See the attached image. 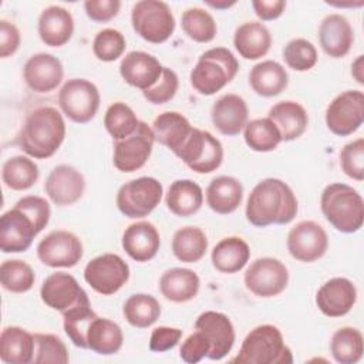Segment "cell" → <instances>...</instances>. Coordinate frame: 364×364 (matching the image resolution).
Masks as SVG:
<instances>
[{
	"instance_id": "obj_25",
	"label": "cell",
	"mask_w": 364,
	"mask_h": 364,
	"mask_svg": "<svg viewBox=\"0 0 364 364\" xmlns=\"http://www.w3.org/2000/svg\"><path fill=\"white\" fill-rule=\"evenodd\" d=\"M161 246V236L156 228L146 220L131 223L122 233V249L135 262L154 259Z\"/></svg>"
},
{
	"instance_id": "obj_21",
	"label": "cell",
	"mask_w": 364,
	"mask_h": 364,
	"mask_svg": "<svg viewBox=\"0 0 364 364\" xmlns=\"http://www.w3.org/2000/svg\"><path fill=\"white\" fill-rule=\"evenodd\" d=\"M357 301V289L346 277H333L317 290L316 304L327 317L346 316Z\"/></svg>"
},
{
	"instance_id": "obj_18",
	"label": "cell",
	"mask_w": 364,
	"mask_h": 364,
	"mask_svg": "<svg viewBox=\"0 0 364 364\" xmlns=\"http://www.w3.org/2000/svg\"><path fill=\"white\" fill-rule=\"evenodd\" d=\"M43 303L61 314L88 297L77 279L65 272H55L47 276L40 289Z\"/></svg>"
},
{
	"instance_id": "obj_22",
	"label": "cell",
	"mask_w": 364,
	"mask_h": 364,
	"mask_svg": "<svg viewBox=\"0 0 364 364\" xmlns=\"http://www.w3.org/2000/svg\"><path fill=\"white\" fill-rule=\"evenodd\" d=\"M318 41L328 57L343 58L351 50L354 30L344 16L333 13L326 16L320 23Z\"/></svg>"
},
{
	"instance_id": "obj_13",
	"label": "cell",
	"mask_w": 364,
	"mask_h": 364,
	"mask_svg": "<svg viewBox=\"0 0 364 364\" xmlns=\"http://www.w3.org/2000/svg\"><path fill=\"white\" fill-rule=\"evenodd\" d=\"M155 136L152 128L146 122L139 121L134 134L124 139L114 141V166L124 173L141 169L152 154Z\"/></svg>"
},
{
	"instance_id": "obj_43",
	"label": "cell",
	"mask_w": 364,
	"mask_h": 364,
	"mask_svg": "<svg viewBox=\"0 0 364 364\" xmlns=\"http://www.w3.org/2000/svg\"><path fill=\"white\" fill-rule=\"evenodd\" d=\"M183 33L196 43H209L216 37L218 26L209 11L200 7H191L182 13Z\"/></svg>"
},
{
	"instance_id": "obj_46",
	"label": "cell",
	"mask_w": 364,
	"mask_h": 364,
	"mask_svg": "<svg viewBox=\"0 0 364 364\" xmlns=\"http://www.w3.org/2000/svg\"><path fill=\"white\" fill-rule=\"evenodd\" d=\"M34 358L36 364H67L70 361L68 350L64 341L51 333L34 334Z\"/></svg>"
},
{
	"instance_id": "obj_3",
	"label": "cell",
	"mask_w": 364,
	"mask_h": 364,
	"mask_svg": "<svg viewBox=\"0 0 364 364\" xmlns=\"http://www.w3.org/2000/svg\"><path fill=\"white\" fill-rule=\"evenodd\" d=\"M321 213L341 233H354L364 222V200L350 185L334 182L327 185L320 196Z\"/></svg>"
},
{
	"instance_id": "obj_26",
	"label": "cell",
	"mask_w": 364,
	"mask_h": 364,
	"mask_svg": "<svg viewBox=\"0 0 364 364\" xmlns=\"http://www.w3.org/2000/svg\"><path fill=\"white\" fill-rule=\"evenodd\" d=\"M37 31L46 46L61 47L67 44L73 37V14L61 6H48L41 11L38 17Z\"/></svg>"
},
{
	"instance_id": "obj_12",
	"label": "cell",
	"mask_w": 364,
	"mask_h": 364,
	"mask_svg": "<svg viewBox=\"0 0 364 364\" xmlns=\"http://www.w3.org/2000/svg\"><path fill=\"white\" fill-rule=\"evenodd\" d=\"M243 282L246 289L257 297H274L289 284V270L276 257H259L249 264Z\"/></svg>"
},
{
	"instance_id": "obj_4",
	"label": "cell",
	"mask_w": 364,
	"mask_h": 364,
	"mask_svg": "<svg viewBox=\"0 0 364 364\" xmlns=\"http://www.w3.org/2000/svg\"><path fill=\"white\" fill-rule=\"evenodd\" d=\"M232 363L290 364L293 363V355L284 343L282 331L273 324H262L247 333Z\"/></svg>"
},
{
	"instance_id": "obj_33",
	"label": "cell",
	"mask_w": 364,
	"mask_h": 364,
	"mask_svg": "<svg viewBox=\"0 0 364 364\" xmlns=\"http://www.w3.org/2000/svg\"><path fill=\"white\" fill-rule=\"evenodd\" d=\"M34 334L23 327L9 326L0 334V358L7 364H28L34 358Z\"/></svg>"
},
{
	"instance_id": "obj_31",
	"label": "cell",
	"mask_w": 364,
	"mask_h": 364,
	"mask_svg": "<svg viewBox=\"0 0 364 364\" xmlns=\"http://www.w3.org/2000/svg\"><path fill=\"white\" fill-rule=\"evenodd\" d=\"M242 199L243 185L235 176H216L206 188V203L219 215H229L235 212L240 206Z\"/></svg>"
},
{
	"instance_id": "obj_50",
	"label": "cell",
	"mask_w": 364,
	"mask_h": 364,
	"mask_svg": "<svg viewBox=\"0 0 364 364\" xmlns=\"http://www.w3.org/2000/svg\"><path fill=\"white\" fill-rule=\"evenodd\" d=\"M178 87L179 78L176 73L169 67H164L159 80L151 88L142 91V95L148 102L154 105H161L169 102L175 97Z\"/></svg>"
},
{
	"instance_id": "obj_41",
	"label": "cell",
	"mask_w": 364,
	"mask_h": 364,
	"mask_svg": "<svg viewBox=\"0 0 364 364\" xmlns=\"http://www.w3.org/2000/svg\"><path fill=\"white\" fill-rule=\"evenodd\" d=\"M97 313L91 307L88 297L63 313V326L68 338L75 347L87 348V331Z\"/></svg>"
},
{
	"instance_id": "obj_16",
	"label": "cell",
	"mask_w": 364,
	"mask_h": 364,
	"mask_svg": "<svg viewBox=\"0 0 364 364\" xmlns=\"http://www.w3.org/2000/svg\"><path fill=\"white\" fill-rule=\"evenodd\" d=\"M38 235L33 219L18 206L6 210L0 218V249L3 253L26 252Z\"/></svg>"
},
{
	"instance_id": "obj_53",
	"label": "cell",
	"mask_w": 364,
	"mask_h": 364,
	"mask_svg": "<svg viewBox=\"0 0 364 364\" xmlns=\"http://www.w3.org/2000/svg\"><path fill=\"white\" fill-rule=\"evenodd\" d=\"M121 9L119 0H87L84 10L88 18L95 23H107L112 20Z\"/></svg>"
},
{
	"instance_id": "obj_32",
	"label": "cell",
	"mask_w": 364,
	"mask_h": 364,
	"mask_svg": "<svg viewBox=\"0 0 364 364\" xmlns=\"http://www.w3.org/2000/svg\"><path fill=\"white\" fill-rule=\"evenodd\" d=\"M249 84L260 97H276L287 88L289 74L280 63L264 60L252 67L249 73Z\"/></svg>"
},
{
	"instance_id": "obj_5",
	"label": "cell",
	"mask_w": 364,
	"mask_h": 364,
	"mask_svg": "<svg viewBox=\"0 0 364 364\" xmlns=\"http://www.w3.org/2000/svg\"><path fill=\"white\" fill-rule=\"evenodd\" d=\"M239 71V61L225 47L206 50L191 71V85L200 95H213L229 84Z\"/></svg>"
},
{
	"instance_id": "obj_37",
	"label": "cell",
	"mask_w": 364,
	"mask_h": 364,
	"mask_svg": "<svg viewBox=\"0 0 364 364\" xmlns=\"http://www.w3.org/2000/svg\"><path fill=\"white\" fill-rule=\"evenodd\" d=\"M172 253L183 263L199 262L208 250V237L200 228L183 226L173 233Z\"/></svg>"
},
{
	"instance_id": "obj_45",
	"label": "cell",
	"mask_w": 364,
	"mask_h": 364,
	"mask_svg": "<svg viewBox=\"0 0 364 364\" xmlns=\"http://www.w3.org/2000/svg\"><path fill=\"white\" fill-rule=\"evenodd\" d=\"M139 119L134 109L122 101L111 104L104 115V127L114 141L124 139L135 132Z\"/></svg>"
},
{
	"instance_id": "obj_39",
	"label": "cell",
	"mask_w": 364,
	"mask_h": 364,
	"mask_svg": "<svg viewBox=\"0 0 364 364\" xmlns=\"http://www.w3.org/2000/svg\"><path fill=\"white\" fill-rule=\"evenodd\" d=\"M330 353L340 364H355L364 353L363 334L355 327H341L336 330L330 340Z\"/></svg>"
},
{
	"instance_id": "obj_27",
	"label": "cell",
	"mask_w": 364,
	"mask_h": 364,
	"mask_svg": "<svg viewBox=\"0 0 364 364\" xmlns=\"http://www.w3.org/2000/svg\"><path fill=\"white\" fill-rule=\"evenodd\" d=\"M155 141L171 149L175 155L189 138L193 127L185 115L176 111H165L152 122Z\"/></svg>"
},
{
	"instance_id": "obj_54",
	"label": "cell",
	"mask_w": 364,
	"mask_h": 364,
	"mask_svg": "<svg viewBox=\"0 0 364 364\" xmlns=\"http://www.w3.org/2000/svg\"><path fill=\"white\" fill-rule=\"evenodd\" d=\"M182 337V330L176 327L159 326L152 330L149 337V350L155 353H164L173 348Z\"/></svg>"
},
{
	"instance_id": "obj_34",
	"label": "cell",
	"mask_w": 364,
	"mask_h": 364,
	"mask_svg": "<svg viewBox=\"0 0 364 364\" xmlns=\"http://www.w3.org/2000/svg\"><path fill=\"white\" fill-rule=\"evenodd\" d=\"M250 259L249 245L239 236H228L219 240L210 253L213 267L226 274L240 272Z\"/></svg>"
},
{
	"instance_id": "obj_58",
	"label": "cell",
	"mask_w": 364,
	"mask_h": 364,
	"mask_svg": "<svg viewBox=\"0 0 364 364\" xmlns=\"http://www.w3.org/2000/svg\"><path fill=\"white\" fill-rule=\"evenodd\" d=\"M208 6L213 7V9H219V10H223V9H229L232 6H235L236 3L235 1H206Z\"/></svg>"
},
{
	"instance_id": "obj_17",
	"label": "cell",
	"mask_w": 364,
	"mask_h": 364,
	"mask_svg": "<svg viewBox=\"0 0 364 364\" xmlns=\"http://www.w3.org/2000/svg\"><path fill=\"white\" fill-rule=\"evenodd\" d=\"M195 330L200 331L209 341L210 351L208 358L222 360L226 357L235 344V328L230 318L220 313L208 310L198 316L195 321Z\"/></svg>"
},
{
	"instance_id": "obj_1",
	"label": "cell",
	"mask_w": 364,
	"mask_h": 364,
	"mask_svg": "<svg viewBox=\"0 0 364 364\" xmlns=\"http://www.w3.org/2000/svg\"><path fill=\"white\" fill-rule=\"evenodd\" d=\"M299 210L293 189L282 179L266 178L255 185L245 215L250 225L266 228L269 225H287Z\"/></svg>"
},
{
	"instance_id": "obj_15",
	"label": "cell",
	"mask_w": 364,
	"mask_h": 364,
	"mask_svg": "<svg viewBox=\"0 0 364 364\" xmlns=\"http://www.w3.org/2000/svg\"><path fill=\"white\" fill-rule=\"evenodd\" d=\"M287 250L299 262L311 263L324 256L328 249V236L314 220H301L287 235Z\"/></svg>"
},
{
	"instance_id": "obj_36",
	"label": "cell",
	"mask_w": 364,
	"mask_h": 364,
	"mask_svg": "<svg viewBox=\"0 0 364 364\" xmlns=\"http://www.w3.org/2000/svg\"><path fill=\"white\" fill-rule=\"evenodd\" d=\"M124 344V334L121 327L105 317L97 316L87 331V348L101 354L112 355L117 354Z\"/></svg>"
},
{
	"instance_id": "obj_30",
	"label": "cell",
	"mask_w": 364,
	"mask_h": 364,
	"mask_svg": "<svg viewBox=\"0 0 364 364\" xmlns=\"http://www.w3.org/2000/svg\"><path fill=\"white\" fill-rule=\"evenodd\" d=\"M200 287L199 276L186 267H172L159 279L161 294L172 303H186L196 297Z\"/></svg>"
},
{
	"instance_id": "obj_9",
	"label": "cell",
	"mask_w": 364,
	"mask_h": 364,
	"mask_svg": "<svg viewBox=\"0 0 364 364\" xmlns=\"http://www.w3.org/2000/svg\"><path fill=\"white\" fill-rule=\"evenodd\" d=\"M176 156L196 173H210L223 161L222 142L209 131L193 128Z\"/></svg>"
},
{
	"instance_id": "obj_42",
	"label": "cell",
	"mask_w": 364,
	"mask_h": 364,
	"mask_svg": "<svg viewBox=\"0 0 364 364\" xmlns=\"http://www.w3.org/2000/svg\"><path fill=\"white\" fill-rule=\"evenodd\" d=\"M243 138L246 145L256 152L274 151L282 142L277 127L267 117L249 121L243 128Z\"/></svg>"
},
{
	"instance_id": "obj_6",
	"label": "cell",
	"mask_w": 364,
	"mask_h": 364,
	"mask_svg": "<svg viewBox=\"0 0 364 364\" xmlns=\"http://www.w3.org/2000/svg\"><path fill=\"white\" fill-rule=\"evenodd\" d=\"M131 24L134 31L148 43H165L175 31L171 7L161 0H141L132 6Z\"/></svg>"
},
{
	"instance_id": "obj_14",
	"label": "cell",
	"mask_w": 364,
	"mask_h": 364,
	"mask_svg": "<svg viewBox=\"0 0 364 364\" xmlns=\"http://www.w3.org/2000/svg\"><path fill=\"white\" fill-rule=\"evenodd\" d=\"M84 255L81 239L68 230H53L37 245V257L48 267H73Z\"/></svg>"
},
{
	"instance_id": "obj_2",
	"label": "cell",
	"mask_w": 364,
	"mask_h": 364,
	"mask_svg": "<svg viewBox=\"0 0 364 364\" xmlns=\"http://www.w3.org/2000/svg\"><path fill=\"white\" fill-rule=\"evenodd\" d=\"M65 138V122L54 107H38L28 112L20 132L17 145L31 158L46 159L53 156Z\"/></svg>"
},
{
	"instance_id": "obj_40",
	"label": "cell",
	"mask_w": 364,
	"mask_h": 364,
	"mask_svg": "<svg viewBox=\"0 0 364 364\" xmlns=\"http://www.w3.org/2000/svg\"><path fill=\"white\" fill-rule=\"evenodd\" d=\"M122 314L132 327L148 328L159 318L161 304L151 294L135 293L125 300Z\"/></svg>"
},
{
	"instance_id": "obj_20",
	"label": "cell",
	"mask_w": 364,
	"mask_h": 364,
	"mask_svg": "<svg viewBox=\"0 0 364 364\" xmlns=\"http://www.w3.org/2000/svg\"><path fill=\"white\" fill-rule=\"evenodd\" d=\"M61 61L50 53L33 54L23 67V78L30 90L46 94L54 91L63 81Z\"/></svg>"
},
{
	"instance_id": "obj_28",
	"label": "cell",
	"mask_w": 364,
	"mask_h": 364,
	"mask_svg": "<svg viewBox=\"0 0 364 364\" xmlns=\"http://www.w3.org/2000/svg\"><path fill=\"white\" fill-rule=\"evenodd\" d=\"M233 46L245 60L264 57L272 46V34L260 21H246L235 30Z\"/></svg>"
},
{
	"instance_id": "obj_35",
	"label": "cell",
	"mask_w": 364,
	"mask_h": 364,
	"mask_svg": "<svg viewBox=\"0 0 364 364\" xmlns=\"http://www.w3.org/2000/svg\"><path fill=\"white\" fill-rule=\"evenodd\" d=\"M165 202L173 215L189 218L202 208L203 192L196 182L191 179H178L171 183Z\"/></svg>"
},
{
	"instance_id": "obj_10",
	"label": "cell",
	"mask_w": 364,
	"mask_h": 364,
	"mask_svg": "<svg viewBox=\"0 0 364 364\" xmlns=\"http://www.w3.org/2000/svg\"><path fill=\"white\" fill-rule=\"evenodd\" d=\"M128 263L115 253H102L91 259L84 269V280L102 296L117 293L129 280Z\"/></svg>"
},
{
	"instance_id": "obj_44",
	"label": "cell",
	"mask_w": 364,
	"mask_h": 364,
	"mask_svg": "<svg viewBox=\"0 0 364 364\" xmlns=\"http://www.w3.org/2000/svg\"><path fill=\"white\" fill-rule=\"evenodd\" d=\"M0 282L3 289L10 293H26L34 286L36 274L27 262L10 259L0 266Z\"/></svg>"
},
{
	"instance_id": "obj_49",
	"label": "cell",
	"mask_w": 364,
	"mask_h": 364,
	"mask_svg": "<svg viewBox=\"0 0 364 364\" xmlns=\"http://www.w3.org/2000/svg\"><path fill=\"white\" fill-rule=\"evenodd\" d=\"M341 171L351 179L361 182L364 179V139L357 138L340 151Z\"/></svg>"
},
{
	"instance_id": "obj_47",
	"label": "cell",
	"mask_w": 364,
	"mask_h": 364,
	"mask_svg": "<svg viewBox=\"0 0 364 364\" xmlns=\"http://www.w3.org/2000/svg\"><path fill=\"white\" fill-rule=\"evenodd\" d=\"M283 60L294 71H309L317 63V50L306 38H293L283 48Z\"/></svg>"
},
{
	"instance_id": "obj_8",
	"label": "cell",
	"mask_w": 364,
	"mask_h": 364,
	"mask_svg": "<svg viewBox=\"0 0 364 364\" xmlns=\"http://www.w3.org/2000/svg\"><path fill=\"white\" fill-rule=\"evenodd\" d=\"M101 102L97 85L85 78H71L58 91V107L63 114L77 124L90 122Z\"/></svg>"
},
{
	"instance_id": "obj_29",
	"label": "cell",
	"mask_w": 364,
	"mask_h": 364,
	"mask_svg": "<svg viewBox=\"0 0 364 364\" xmlns=\"http://www.w3.org/2000/svg\"><path fill=\"white\" fill-rule=\"evenodd\" d=\"M267 118L277 127L282 141L300 138L309 125V115L304 107L296 101H280L274 104Z\"/></svg>"
},
{
	"instance_id": "obj_55",
	"label": "cell",
	"mask_w": 364,
	"mask_h": 364,
	"mask_svg": "<svg viewBox=\"0 0 364 364\" xmlns=\"http://www.w3.org/2000/svg\"><path fill=\"white\" fill-rule=\"evenodd\" d=\"M21 43V36L16 24L9 20H0V57L7 58L13 55Z\"/></svg>"
},
{
	"instance_id": "obj_57",
	"label": "cell",
	"mask_w": 364,
	"mask_h": 364,
	"mask_svg": "<svg viewBox=\"0 0 364 364\" xmlns=\"http://www.w3.org/2000/svg\"><path fill=\"white\" fill-rule=\"evenodd\" d=\"M351 75L358 84H364V55H358L351 64Z\"/></svg>"
},
{
	"instance_id": "obj_48",
	"label": "cell",
	"mask_w": 364,
	"mask_h": 364,
	"mask_svg": "<svg viewBox=\"0 0 364 364\" xmlns=\"http://www.w3.org/2000/svg\"><path fill=\"white\" fill-rule=\"evenodd\" d=\"M127 47L125 37L115 28H104L98 31L92 40L94 55L105 63L118 60Z\"/></svg>"
},
{
	"instance_id": "obj_51",
	"label": "cell",
	"mask_w": 364,
	"mask_h": 364,
	"mask_svg": "<svg viewBox=\"0 0 364 364\" xmlns=\"http://www.w3.org/2000/svg\"><path fill=\"white\" fill-rule=\"evenodd\" d=\"M14 205L23 209L33 219L38 233L48 225L50 216H51V208L44 198L37 195H27L18 199Z\"/></svg>"
},
{
	"instance_id": "obj_52",
	"label": "cell",
	"mask_w": 364,
	"mask_h": 364,
	"mask_svg": "<svg viewBox=\"0 0 364 364\" xmlns=\"http://www.w3.org/2000/svg\"><path fill=\"white\" fill-rule=\"evenodd\" d=\"M209 351H210L209 341L205 338V336L200 331L195 330L182 343L179 348V357L188 364H196L205 357H208Z\"/></svg>"
},
{
	"instance_id": "obj_7",
	"label": "cell",
	"mask_w": 364,
	"mask_h": 364,
	"mask_svg": "<svg viewBox=\"0 0 364 364\" xmlns=\"http://www.w3.org/2000/svg\"><path fill=\"white\" fill-rule=\"evenodd\" d=\"M162 183L152 176L131 179L119 186L117 192L118 210L131 219L148 216L161 202Z\"/></svg>"
},
{
	"instance_id": "obj_56",
	"label": "cell",
	"mask_w": 364,
	"mask_h": 364,
	"mask_svg": "<svg viewBox=\"0 0 364 364\" xmlns=\"http://www.w3.org/2000/svg\"><path fill=\"white\" fill-rule=\"evenodd\" d=\"M252 7L255 10V14L262 21H270L279 18L284 9L286 1L284 0H253Z\"/></svg>"
},
{
	"instance_id": "obj_23",
	"label": "cell",
	"mask_w": 364,
	"mask_h": 364,
	"mask_svg": "<svg viewBox=\"0 0 364 364\" xmlns=\"http://www.w3.org/2000/svg\"><path fill=\"white\" fill-rule=\"evenodd\" d=\"M162 65L156 57L145 51H129L121 60L119 74L127 84L142 91L151 88L162 74Z\"/></svg>"
},
{
	"instance_id": "obj_11",
	"label": "cell",
	"mask_w": 364,
	"mask_h": 364,
	"mask_svg": "<svg viewBox=\"0 0 364 364\" xmlns=\"http://www.w3.org/2000/svg\"><path fill=\"white\" fill-rule=\"evenodd\" d=\"M364 121V94L347 90L331 100L326 108V125L338 136L354 134Z\"/></svg>"
},
{
	"instance_id": "obj_19",
	"label": "cell",
	"mask_w": 364,
	"mask_h": 364,
	"mask_svg": "<svg viewBox=\"0 0 364 364\" xmlns=\"http://www.w3.org/2000/svg\"><path fill=\"white\" fill-rule=\"evenodd\" d=\"M44 191L57 206H70L81 199L85 191V179L77 168L61 164L48 173Z\"/></svg>"
},
{
	"instance_id": "obj_24",
	"label": "cell",
	"mask_w": 364,
	"mask_h": 364,
	"mask_svg": "<svg viewBox=\"0 0 364 364\" xmlns=\"http://www.w3.org/2000/svg\"><path fill=\"white\" fill-rule=\"evenodd\" d=\"M249 109L246 101L237 94H225L218 98L210 109L213 127L223 135L235 136L247 124Z\"/></svg>"
},
{
	"instance_id": "obj_38",
	"label": "cell",
	"mask_w": 364,
	"mask_h": 364,
	"mask_svg": "<svg viewBox=\"0 0 364 364\" xmlns=\"http://www.w3.org/2000/svg\"><path fill=\"white\" fill-rule=\"evenodd\" d=\"M38 176V166L28 156H11L4 161L1 166V181L7 188L13 191L30 189L37 182Z\"/></svg>"
}]
</instances>
